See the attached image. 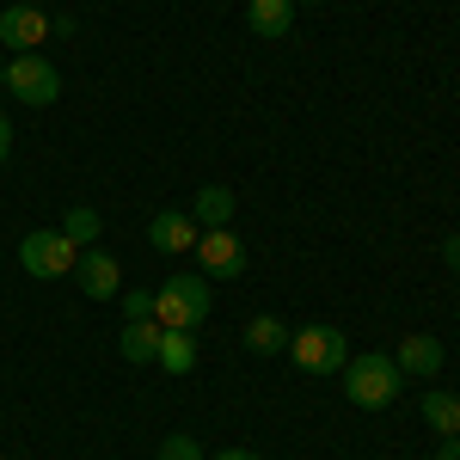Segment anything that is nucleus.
Masks as SVG:
<instances>
[{
	"label": "nucleus",
	"mask_w": 460,
	"mask_h": 460,
	"mask_svg": "<svg viewBox=\"0 0 460 460\" xmlns=\"http://www.w3.org/2000/svg\"><path fill=\"white\" fill-rule=\"evenodd\" d=\"M74 277H80V295L86 301H117L123 295V264L111 258V252H80V264H74Z\"/></svg>",
	"instance_id": "obj_8"
},
{
	"label": "nucleus",
	"mask_w": 460,
	"mask_h": 460,
	"mask_svg": "<svg viewBox=\"0 0 460 460\" xmlns=\"http://www.w3.org/2000/svg\"><path fill=\"white\" fill-rule=\"evenodd\" d=\"M19 264L31 270L37 283H49V277H68L74 264H80V246H74L62 227H37L19 240Z\"/></svg>",
	"instance_id": "obj_4"
},
{
	"label": "nucleus",
	"mask_w": 460,
	"mask_h": 460,
	"mask_svg": "<svg viewBox=\"0 0 460 460\" xmlns=\"http://www.w3.org/2000/svg\"><path fill=\"white\" fill-rule=\"evenodd\" d=\"M399 375H411V381H436L442 375V338H429V332H411V338H399Z\"/></svg>",
	"instance_id": "obj_9"
},
{
	"label": "nucleus",
	"mask_w": 460,
	"mask_h": 460,
	"mask_svg": "<svg viewBox=\"0 0 460 460\" xmlns=\"http://www.w3.org/2000/svg\"><path fill=\"white\" fill-rule=\"evenodd\" d=\"M0 86H6L19 105H37V111L62 99V74L49 68L37 49H31V56H13V62H0Z\"/></svg>",
	"instance_id": "obj_3"
},
{
	"label": "nucleus",
	"mask_w": 460,
	"mask_h": 460,
	"mask_svg": "<svg viewBox=\"0 0 460 460\" xmlns=\"http://www.w3.org/2000/svg\"><path fill=\"white\" fill-rule=\"evenodd\" d=\"M295 6H319V0H295Z\"/></svg>",
	"instance_id": "obj_25"
},
{
	"label": "nucleus",
	"mask_w": 460,
	"mask_h": 460,
	"mask_svg": "<svg viewBox=\"0 0 460 460\" xmlns=\"http://www.w3.org/2000/svg\"><path fill=\"white\" fill-rule=\"evenodd\" d=\"M117 301H123V319H154V295L147 288H123Z\"/></svg>",
	"instance_id": "obj_19"
},
{
	"label": "nucleus",
	"mask_w": 460,
	"mask_h": 460,
	"mask_svg": "<svg viewBox=\"0 0 460 460\" xmlns=\"http://www.w3.org/2000/svg\"><path fill=\"white\" fill-rule=\"evenodd\" d=\"M190 221H197V227H227V221H234V190H227V184H203Z\"/></svg>",
	"instance_id": "obj_14"
},
{
	"label": "nucleus",
	"mask_w": 460,
	"mask_h": 460,
	"mask_svg": "<svg viewBox=\"0 0 460 460\" xmlns=\"http://www.w3.org/2000/svg\"><path fill=\"white\" fill-rule=\"evenodd\" d=\"M147 246L154 252H197V221L184 209H160L147 221Z\"/></svg>",
	"instance_id": "obj_10"
},
{
	"label": "nucleus",
	"mask_w": 460,
	"mask_h": 460,
	"mask_svg": "<svg viewBox=\"0 0 460 460\" xmlns=\"http://www.w3.org/2000/svg\"><path fill=\"white\" fill-rule=\"evenodd\" d=\"M295 0H246V31L252 37H288Z\"/></svg>",
	"instance_id": "obj_12"
},
{
	"label": "nucleus",
	"mask_w": 460,
	"mask_h": 460,
	"mask_svg": "<svg viewBox=\"0 0 460 460\" xmlns=\"http://www.w3.org/2000/svg\"><path fill=\"white\" fill-rule=\"evenodd\" d=\"M19 6H49V0H19Z\"/></svg>",
	"instance_id": "obj_24"
},
{
	"label": "nucleus",
	"mask_w": 460,
	"mask_h": 460,
	"mask_svg": "<svg viewBox=\"0 0 460 460\" xmlns=\"http://www.w3.org/2000/svg\"><path fill=\"white\" fill-rule=\"evenodd\" d=\"M215 460H258V455H252V448H221Z\"/></svg>",
	"instance_id": "obj_23"
},
{
	"label": "nucleus",
	"mask_w": 460,
	"mask_h": 460,
	"mask_svg": "<svg viewBox=\"0 0 460 460\" xmlns=\"http://www.w3.org/2000/svg\"><path fill=\"white\" fill-rule=\"evenodd\" d=\"M399 387H405V375H399V362H393L387 350H368V356H350V362H344V399L362 405V411L393 405Z\"/></svg>",
	"instance_id": "obj_1"
},
{
	"label": "nucleus",
	"mask_w": 460,
	"mask_h": 460,
	"mask_svg": "<svg viewBox=\"0 0 460 460\" xmlns=\"http://www.w3.org/2000/svg\"><path fill=\"white\" fill-rule=\"evenodd\" d=\"M197 270H203L209 283L246 277V246H240V234H234V227H203V234H197Z\"/></svg>",
	"instance_id": "obj_6"
},
{
	"label": "nucleus",
	"mask_w": 460,
	"mask_h": 460,
	"mask_svg": "<svg viewBox=\"0 0 460 460\" xmlns=\"http://www.w3.org/2000/svg\"><path fill=\"white\" fill-rule=\"evenodd\" d=\"M246 350H258V356H277V350H288V325L277 314H258L246 325Z\"/></svg>",
	"instance_id": "obj_16"
},
{
	"label": "nucleus",
	"mask_w": 460,
	"mask_h": 460,
	"mask_svg": "<svg viewBox=\"0 0 460 460\" xmlns=\"http://www.w3.org/2000/svg\"><path fill=\"white\" fill-rule=\"evenodd\" d=\"M436 460H460V436H442L436 442Z\"/></svg>",
	"instance_id": "obj_21"
},
{
	"label": "nucleus",
	"mask_w": 460,
	"mask_h": 460,
	"mask_svg": "<svg viewBox=\"0 0 460 460\" xmlns=\"http://www.w3.org/2000/svg\"><path fill=\"white\" fill-rule=\"evenodd\" d=\"M160 460H209V455L197 448V436H166L160 442Z\"/></svg>",
	"instance_id": "obj_18"
},
{
	"label": "nucleus",
	"mask_w": 460,
	"mask_h": 460,
	"mask_svg": "<svg viewBox=\"0 0 460 460\" xmlns=\"http://www.w3.org/2000/svg\"><path fill=\"white\" fill-rule=\"evenodd\" d=\"M288 350H295V368H307V375H344V332L338 325H301V332H288Z\"/></svg>",
	"instance_id": "obj_5"
},
{
	"label": "nucleus",
	"mask_w": 460,
	"mask_h": 460,
	"mask_svg": "<svg viewBox=\"0 0 460 460\" xmlns=\"http://www.w3.org/2000/svg\"><path fill=\"white\" fill-rule=\"evenodd\" d=\"M209 283L203 277H190V270H178L166 283L154 288V319L166 325V332H197L203 319H209Z\"/></svg>",
	"instance_id": "obj_2"
},
{
	"label": "nucleus",
	"mask_w": 460,
	"mask_h": 460,
	"mask_svg": "<svg viewBox=\"0 0 460 460\" xmlns=\"http://www.w3.org/2000/svg\"><path fill=\"white\" fill-rule=\"evenodd\" d=\"M442 264H448V270H460V234H448V240H442Z\"/></svg>",
	"instance_id": "obj_20"
},
{
	"label": "nucleus",
	"mask_w": 460,
	"mask_h": 460,
	"mask_svg": "<svg viewBox=\"0 0 460 460\" xmlns=\"http://www.w3.org/2000/svg\"><path fill=\"white\" fill-rule=\"evenodd\" d=\"M43 37H49L43 6H0V43H6L13 56H31V49H43Z\"/></svg>",
	"instance_id": "obj_7"
},
{
	"label": "nucleus",
	"mask_w": 460,
	"mask_h": 460,
	"mask_svg": "<svg viewBox=\"0 0 460 460\" xmlns=\"http://www.w3.org/2000/svg\"><path fill=\"white\" fill-rule=\"evenodd\" d=\"M424 424L436 429V436H460V399L442 393V387H429L424 393Z\"/></svg>",
	"instance_id": "obj_15"
},
{
	"label": "nucleus",
	"mask_w": 460,
	"mask_h": 460,
	"mask_svg": "<svg viewBox=\"0 0 460 460\" xmlns=\"http://www.w3.org/2000/svg\"><path fill=\"white\" fill-rule=\"evenodd\" d=\"M62 234H68L74 246H99V234H105V221H99V209H86V203H74V209L62 215Z\"/></svg>",
	"instance_id": "obj_17"
},
{
	"label": "nucleus",
	"mask_w": 460,
	"mask_h": 460,
	"mask_svg": "<svg viewBox=\"0 0 460 460\" xmlns=\"http://www.w3.org/2000/svg\"><path fill=\"white\" fill-rule=\"evenodd\" d=\"M166 375H190L197 368V332H166L160 325V356H154Z\"/></svg>",
	"instance_id": "obj_13"
},
{
	"label": "nucleus",
	"mask_w": 460,
	"mask_h": 460,
	"mask_svg": "<svg viewBox=\"0 0 460 460\" xmlns=\"http://www.w3.org/2000/svg\"><path fill=\"white\" fill-rule=\"evenodd\" d=\"M6 154H13V123L0 117V166H6Z\"/></svg>",
	"instance_id": "obj_22"
},
{
	"label": "nucleus",
	"mask_w": 460,
	"mask_h": 460,
	"mask_svg": "<svg viewBox=\"0 0 460 460\" xmlns=\"http://www.w3.org/2000/svg\"><path fill=\"white\" fill-rule=\"evenodd\" d=\"M117 350H123V362L147 368V362L160 356V319H123V338H117Z\"/></svg>",
	"instance_id": "obj_11"
}]
</instances>
